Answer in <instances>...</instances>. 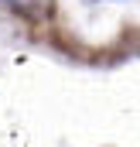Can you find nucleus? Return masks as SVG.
<instances>
[{
    "instance_id": "f257e3e1",
    "label": "nucleus",
    "mask_w": 140,
    "mask_h": 147,
    "mask_svg": "<svg viewBox=\"0 0 140 147\" xmlns=\"http://www.w3.org/2000/svg\"><path fill=\"white\" fill-rule=\"evenodd\" d=\"M10 3H31V0H10Z\"/></svg>"
}]
</instances>
